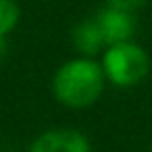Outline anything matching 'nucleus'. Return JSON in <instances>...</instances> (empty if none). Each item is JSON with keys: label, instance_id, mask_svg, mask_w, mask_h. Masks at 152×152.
<instances>
[{"label": "nucleus", "instance_id": "8", "mask_svg": "<svg viewBox=\"0 0 152 152\" xmlns=\"http://www.w3.org/2000/svg\"><path fill=\"white\" fill-rule=\"evenodd\" d=\"M150 152H152V140H150Z\"/></svg>", "mask_w": 152, "mask_h": 152}, {"label": "nucleus", "instance_id": "4", "mask_svg": "<svg viewBox=\"0 0 152 152\" xmlns=\"http://www.w3.org/2000/svg\"><path fill=\"white\" fill-rule=\"evenodd\" d=\"M98 29L102 34V40L106 46L119 44V42H129L135 31H137V21H135V13L129 11H121L115 7H104L94 15Z\"/></svg>", "mask_w": 152, "mask_h": 152}, {"label": "nucleus", "instance_id": "2", "mask_svg": "<svg viewBox=\"0 0 152 152\" xmlns=\"http://www.w3.org/2000/svg\"><path fill=\"white\" fill-rule=\"evenodd\" d=\"M100 65L106 81L117 88H133L150 73V56L133 40L106 46Z\"/></svg>", "mask_w": 152, "mask_h": 152}, {"label": "nucleus", "instance_id": "5", "mask_svg": "<svg viewBox=\"0 0 152 152\" xmlns=\"http://www.w3.org/2000/svg\"><path fill=\"white\" fill-rule=\"evenodd\" d=\"M71 42L75 46V50L81 54V56H94L98 52H102L106 48L104 40H102V34L98 29V23L94 17H88V19H81L73 31H71Z\"/></svg>", "mask_w": 152, "mask_h": 152}, {"label": "nucleus", "instance_id": "3", "mask_svg": "<svg viewBox=\"0 0 152 152\" xmlns=\"http://www.w3.org/2000/svg\"><path fill=\"white\" fill-rule=\"evenodd\" d=\"M29 152H92V144L88 135L73 127H54L40 133Z\"/></svg>", "mask_w": 152, "mask_h": 152}, {"label": "nucleus", "instance_id": "6", "mask_svg": "<svg viewBox=\"0 0 152 152\" xmlns=\"http://www.w3.org/2000/svg\"><path fill=\"white\" fill-rule=\"evenodd\" d=\"M21 21V7L17 0H0V40L17 29Z\"/></svg>", "mask_w": 152, "mask_h": 152}, {"label": "nucleus", "instance_id": "7", "mask_svg": "<svg viewBox=\"0 0 152 152\" xmlns=\"http://www.w3.org/2000/svg\"><path fill=\"white\" fill-rule=\"evenodd\" d=\"M108 7H115V9H121V11H129V13H137L142 11L148 0H104Z\"/></svg>", "mask_w": 152, "mask_h": 152}, {"label": "nucleus", "instance_id": "1", "mask_svg": "<svg viewBox=\"0 0 152 152\" xmlns=\"http://www.w3.org/2000/svg\"><path fill=\"white\" fill-rule=\"evenodd\" d=\"M106 77L102 65L92 56H77L63 63L52 77L54 98L73 110L90 108L104 94Z\"/></svg>", "mask_w": 152, "mask_h": 152}]
</instances>
